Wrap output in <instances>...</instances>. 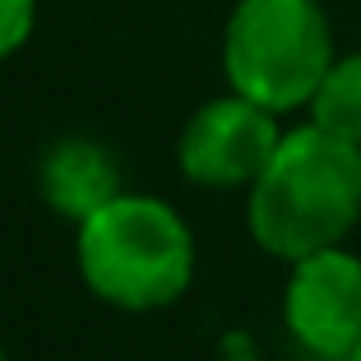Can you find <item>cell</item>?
Masks as SVG:
<instances>
[{
	"mask_svg": "<svg viewBox=\"0 0 361 361\" xmlns=\"http://www.w3.org/2000/svg\"><path fill=\"white\" fill-rule=\"evenodd\" d=\"M361 223V149L324 126L283 130L269 167L245 190L250 241L274 259H301Z\"/></svg>",
	"mask_w": 361,
	"mask_h": 361,
	"instance_id": "1",
	"label": "cell"
},
{
	"mask_svg": "<svg viewBox=\"0 0 361 361\" xmlns=\"http://www.w3.org/2000/svg\"><path fill=\"white\" fill-rule=\"evenodd\" d=\"M75 264L97 301L149 315L190 292L195 232L167 200L121 190L75 227Z\"/></svg>",
	"mask_w": 361,
	"mask_h": 361,
	"instance_id": "2",
	"label": "cell"
},
{
	"mask_svg": "<svg viewBox=\"0 0 361 361\" xmlns=\"http://www.w3.org/2000/svg\"><path fill=\"white\" fill-rule=\"evenodd\" d=\"M334 56V23L319 0H236L227 14L223 79L274 116L306 111Z\"/></svg>",
	"mask_w": 361,
	"mask_h": 361,
	"instance_id": "3",
	"label": "cell"
},
{
	"mask_svg": "<svg viewBox=\"0 0 361 361\" xmlns=\"http://www.w3.org/2000/svg\"><path fill=\"white\" fill-rule=\"evenodd\" d=\"M283 126L269 106L232 93L195 106L176 135V167L200 190H250L269 167Z\"/></svg>",
	"mask_w": 361,
	"mask_h": 361,
	"instance_id": "4",
	"label": "cell"
},
{
	"mask_svg": "<svg viewBox=\"0 0 361 361\" xmlns=\"http://www.w3.org/2000/svg\"><path fill=\"white\" fill-rule=\"evenodd\" d=\"M283 319L310 357L348 361L361 348V255H352L348 245H324L292 259Z\"/></svg>",
	"mask_w": 361,
	"mask_h": 361,
	"instance_id": "5",
	"label": "cell"
},
{
	"mask_svg": "<svg viewBox=\"0 0 361 361\" xmlns=\"http://www.w3.org/2000/svg\"><path fill=\"white\" fill-rule=\"evenodd\" d=\"M37 190H42L47 209L79 227L88 213H97L106 200L121 195V162L97 139L65 135L37 162Z\"/></svg>",
	"mask_w": 361,
	"mask_h": 361,
	"instance_id": "6",
	"label": "cell"
},
{
	"mask_svg": "<svg viewBox=\"0 0 361 361\" xmlns=\"http://www.w3.org/2000/svg\"><path fill=\"white\" fill-rule=\"evenodd\" d=\"M306 111L315 126H324L329 135H338L361 149V51L334 56L329 75L319 79Z\"/></svg>",
	"mask_w": 361,
	"mask_h": 361,
	"instance_id": "7",
	"label": "cell"
},
{
	"mask_svg": "<svg viewBox=\"0 0 361 361\" xmlns=\"http://www.w3.org/2000/svg\"><path fill=\"white\" fill-rule=\"evenodd\" d=\"M37 28V0H0V61L23 51Z\"/></svg>",
	"mask_w": 361,
	"mask_h": 361,
	"instance_id": "8",
	"label": "cell"
},
{
	"mask_svg": "<svg viewBox=\"0 0 361 361\" xmlns=\"http://www.w3.org/2000/svg\"><path fill=\"white\" fill-rule=\"evenodd\" d=\"M348 361H361V348H357V352H352V357H348Z\"/></svg>",
	"mask_w": 361,
	"mask_h": 361,
	"instance_id": "9",
	"label": "cell"
},
{
	"mask_svg": "<svg viewBox=\"0 0 361 361\" xmlns=\"http://www.w3.org/2000/svg\"><path fill=\"white\" fill-rule=\"evenodd\" d=\"M0 361H5V348H0Z\"/></svg>",
	"mask_w": 361,
	"mask_h": 361,
	"instance_id": "10",
	"label": "cell"
}]
</instances>
